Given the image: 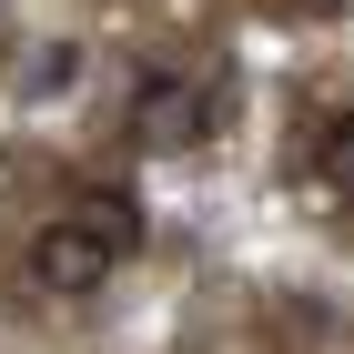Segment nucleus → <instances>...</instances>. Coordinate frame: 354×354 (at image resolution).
<instances>
[{"instance_id": "f03ea898", "label": "nucleus", "mask_w": 354, "mask_h": 354, "mask_svg": "<svg viewBox=\"0 0 354 354\" xmlns=\"http://www.w3.org/2000/svg\"><path fill=\"white\" fill-rule=\"evenodd\" d=\"M213 122H223V91L192 71H152L132 91V152H203Z\"/></svg>"}, {"instance_id": "7ed1b4c3", "label": "nucleus", "mask_w": 354, "mask_h": 354, "mask_svg": "<svg viewBox=\"0 0 354 354\" xmlns=\"http://www.w3.org/2000/svg\"><path fill=\"white\" fill-rule=\"evenodd\" d=\"M324 172H334V192H354V111L324 132Z\"/></svg>"}, {"instance_id": "f257e3e1", "label": "nucleus", "mask_w": 354, "mask_h": 354, "mask_svg": "<svg viewBox=\"0 0 354 354\" xmlns=\"http://www.w3.org/2000/svg\"><path fill=\"white\" fill-rule=\"evenodd\" d=\"M122 253H142V213L122 192H82L71 213H51L30 233V283L61 294V304H82V294H102L122 273Z\"/></svg>"}]
</instances>
